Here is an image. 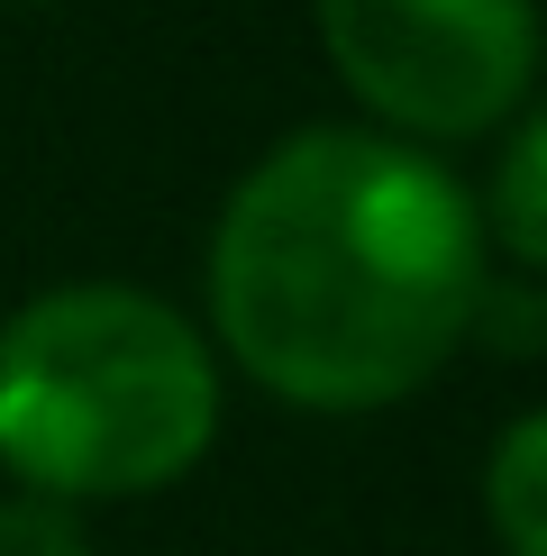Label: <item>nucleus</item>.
<instances>
[{
	"label": "nucleus",
	"instance_id": "f257e3e1",
	"mask_svg": "<svg viewBox=\"0 0 547 556\" xmlns=\"http://www.w3.org/2000/svg\"><path fill=\"white\" fill-rule=\"evenodd\" d=\"M484 219L438 155L302 128L228 192L211 238L219 346L292 410H383L466 346Z\"/></svg>",
	"mask_w": 547,
	"mask_h": 556
},
{
	"label": "nucleus",
	"instance_id": "f03ea898",
	"mask_svg": "<svg viewBox=\"0 0 547 556\" xmlns=\"http://www.w3.org/2000/svg\"><path fill=\"white\" fill-rule=\"evenodd\" d=\"M219 438V365L174 301L55 283L0 319V466L55 502L165 493Z\"/></svg>",
	"mask_w": 547,
	"mask_h": 556
},
{
	"label": "nucleus",
	"instance_id": "7ed1b4c3",
	"mask_svg": "<svg viewBox=\"0 0 547 556\" xmlns=\"http://www.w3.org/2000/svg\"><path fill=\"white\" fill-rule=\"evenodd\" d=\"M338 83L402 137H484L530 110V0H310Z\"/></svg>",
	"mask_w": 547,
	"mask_h": 556
},
{
	"label": "nucleus",
	"instance_id": "20e7f679",
	"mask_svg": "<svg viewBox=\"0 0 547 556\" xmlns=\"http://www.w3.org/2000/svg\"><path fill=\"white\" fill-rule=\"evenodd\" d=\"M484 511H493L501 556H547V420L538 410H520L501 429V447L484 466Z\"/></svg>",
	"mask_w": 547,
	"mask_h": 556
},
{
	"label": "nucleus",
	"instance_id": "39448f33",
	"mask_svg": "<svg viewBox=\"0 0 547 556\" xmlns=\"http://www.w3.org/2000/svg\"><path fill=\"white\" fill-rule=\"evenodd\" d=\"M501 128H511V137H501L493 211H474V219H493L501 256H511L520 274H538V265H547V128L530 119V110H511Z\"/></svg>",
	"mask_w": 547,
	"mask_h": 556
},
{
	"label": "nucleus",
	"instance_id": "423d86ee",
	"mask_svg": "<svg viewBox=\"0 0 547 556\" xmlns=\"http://www.w3.org/2000/svg\"><path fill=\"white\" fill-rule=\"evenodd\" d=\"M0 556H91L82 511H74V502H55V493L0 502Z\"/></svg>",
	"mask_w": 547,
	"mask_h": 556
}]
</instances>
